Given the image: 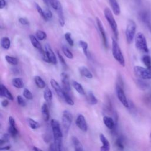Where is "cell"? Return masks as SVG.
Wrapping results in <instances>:
<instances>
[{
	"instance_id": "6da1fadb",
	"label": "cell",
	"mask_w": 151,
	"mask_h": 151,
	"mask_svg": "<svg viewBox=\"0 0 151 151\" xmlns=\"http://www.w3.org/2000/svg\"><path fill=\"white\" fill-rule=\"evenodd\" d=\"M51 127L52 129L54 144L58 151H62V140H63V133L60 127V123L55 119H52L51 121Z\"/></svg>"
},
{
	"instance_id": "7a4b0ae2",
	"label": "cell",
	"mask_w": 151,
	"mask_h": 151,
	"mask_svg": "<svg viewBox=\"0 0 151 151\" xmlns=\"http://www.w3.org/2000/svg\"><path fill=\"white\" fill-rule=\"evenodd\" d=\"M134 43L136 48L143 53H147L149 48L147 40L145 35L142 32H137L134 37Z\"/></svg>"
},
{
	"instance_id": "3957f363",
	"label": "cell",
	"mask_w": 151,
	"mask_h": 151,
	"mask_svg": "<svg viewBox=\"0 0 151 151\" xmlns=\"http://www.w3.org/2000/svg\"><path fill=\"white\" fill-rule=\"evenodd\" d=\"M112 54L114 59L123 67L125 65V60L121 49L116 41V40L112 38Z\"/></svg>"
},
{
	"instance_id": "277c9868",
	"label": "cell",
	"mask_w": 151,
	"mask_h": 151,
	"mask_svg": "<svg viewBox=\"0 0 151 151\" xmlns=\"http://www.w3.org/2000/svg\"><path fill=\"white\" fill-rule=\"evenodd\" d=\"M104 14L105 16V18L107 22H109L111 30L113 31V32L114 35V37L116 38V40H117L118 38V35H119V32H118V29H117V25L116 23V21L113 17V15L112 14V12L111 10L106 7L104 10Z\"/></svg>"
},
{
	"instance_id": "5b68a950",
	"label": "cell",
	"mask_w": 151,
	"mask_h": 151,
	"mask_svg": "<svg viewBox=\"0 0 151 151\" xmlns=\"http://www.w3.org/2000/svg\"><path fill=\"white\" fill-rule=\"evenodd\" d=\"M134 75L141 80H150L151 79V66L149 67H143L136 65L133 68Z\"/></svg>"
},
{
	"instance_id": "8992f818",
	"label": "cell",
	"mask_w": 151,
	"mask_h": 151,
	"mask_svg": "<svg viewBox=\"0 0 151 151\" xmlns=\"http://www.w3.org/2000/svg\"><path fill=\"white\" fill-rule=\"evenodd\" d=\"M136 29V23L134 22V21L132 19H129L127 21L126 28L125 31L126 41L129 44H131L133 42L135 37Z\"/></svg>"
},
{
	"instance_id": "52a82bcc",
	"label": "cell",
	"mask_w": 151,
	"mask_h": 151,
	"mask_svg": "<svg viewBox=\"0 0 151 151\" xmlns=\"http://www.w3.org/2000/svg\"><path fill=\"white\" fill-rule=\"evenodd\" d=\"M73 115L70 111L67 110L63 111L61 119V124L63 130L65 133H68L70 129L73 122Z\"/></svg>"
},
{
	"instance_id": "ba28073f",
	"label": "cell",
	"mask_w": 151,
	"mask_h": 151,
	"mask_svg": "<svg viewBox=\"0 0 151 151\" xmlns=\"http://www.w3.org/2000/svg\"><path fill=\"white\" fill-rule=\"evenodd\" d=\"M43 60L49 63H52L53 64H57V57L52 50L51 46L48 44H46L45 45V50L44 52L42 54Z\"/></svg>"
},
{
	"instance_id": "9c48e42d",
	"label": "cell",
	"mask_w": 151,
	"mask_h": 151,
	"mask_svg": "<svg viewBox=\"0 0 151 151\" xmlns=\"http://www.w3.org/2000/svg\"><path fill=\"white\" fill-rule=\"evenodd\" d=\"M116 95L119 100V101L121 102V103L126 108L129 107V103L127 99V97L126 96V94L124 93L123 88L122 86L116 84Z\"/></svg>"
},
{
	"instance_id": "30bf717a",
	"label": "cell",
	"mask_w": 151,
	"mask_h": 151,
	"mask_svg": "<svg viewBox=\"0 0 151 151\" xmlns=\"http://www.w3.org/2000/svg\"><path fill=\"white\" fill-rule=\"evenodd\" d=\"M141 21L146 25L151 32V12L148 11H141L139 14Z\"/></svg>"
},
{
	"instance_id": "8fae6325",
	"label": "cell",
	"mask_w": 151,
	"mask_h": 151,
	"mask_svg": "<svg viewBox=\"0 0 151 151\" xmlns=\"http://www.w3.org/2000/svg\"><path fill=\"white\" fill-rule=\"evenodd\" d=\"M44 3L48 5L51 6L55 11H57V14L63 12V7L58 0H43Z\"/></svg>"
},
{
	"instance_id": "7c38bea8",
	"label": "cell",
	"mask_w": 151,
	"mask_h": 151,
	"mask_svg": "<svg viewBox=\"0 0 151 151\" xmlns=\"http://www.w3.org/2000/svg\"><path fill=\"white\" fill-rule=\"evenodd\" d=\"M76 124L77 126L83 132H87L88 126L86 120L83 115L79 114L76 120Z\"/></svg>"
},
{
	"instance_id": "4fadbf2b",
	"label": "cell",
	"mask_w": 151,
	"mask_h": 151,
	"mask_svg": "<svg viewBox=\"0 0 151 151\" xmlns=\"http://www.w3.org/2000/svg\"><path fill=\"white\" fill-rule=\"evenodd\" d=\"M96 22H97V25L99 29V31L100 33L101 38H102V41H103V43L104 46L106 48L108 47V43H107V37H106V34L104 31V29L103 28V24L100 21V19L96 17Z\"/></svg>"
},
{
	"instance_id": "5bb4252c",
	"label": "cell",
	"mask_w": 151,
	"mask_h": 151,
	"mask_svg": "<svg viewBox=\"0 0 151 151\" xmlns=\"http://www.w3.org/2000/svg\"><path fill=\"white\" fill-rule=\"evenodd\" d=\"M8 123H9L8 132L9 133V134L11 136L15 137L17 135L18 133V130L17 128V125H16V123H15V121L12 116L9 117Z\"/></svg>"
},
{
	"instance_id": "9a60e30c",
	"label": "cell",
	"mask_w": 151,
	"mask_h": 151,
	"mask_svg": "<svg viewBox=\"0 0 151 151\" xmlns=\"http://www.w3.org/2000/svg\"><path fill=\"white\" fill-rule=\"evenodd\" d=\"M50 84L51 87L53 88L57 94L60 97L63 99V95H64V90L63 88L60 86V85L58 84V83L54 79H51L50 80Z\"/></svg>"
},
{
	"instance_id": "2e32d148",
	"label": "cell",
	"mask_w": 151,
	"mask_h": 151,
	"mask_svg": "<svg viewBox=\"0 0 151 151\" xmlns=\"http://www.w3.org/2000/svg\"><path fill=\"white\" fill-rule=\"evenodd\" d=\"M61 82H62V87L64 91L67 93H69L71 90L70 84L69 81L68 76L67 74L65 73H63L61 74Z\"/></svg>"
},
{
	"instance_id": "e0dca14e",
	"label": "cell",
	"mask_w": 151,
	"mask_h": 151,
	"mask_svg": "<svg viewBox=\"0 0 151 151\" xmlns=\"http://www.w3.org/2000/svg\"><path fill=\"white\" fill-rule=\"evenodd\" d=\"M99 137H100V140L102 143V145L100 147V151H110V145L107 139L102 133L100 134Z\"/></svg>"
},
{
	"instance_id": "ac0fdd59",
	"label": "cell",
	"mask_w": 151,
	"mask_h": 151,
	"mask_svg": "<svg viewBox=\"0 0 151 151\" xmlns=\"http://www.w3.org/2000/svg\"><path fill=\"white\" fill-rule=\"evenodd\" d=\"M0 96L6 98L9 100H13L14 97L8 89L3 84H0Z\"/></svg>"
},
{
	"instance_id": "d6986e66",
	"label": "cell",
	"mask_w": 151,
	"mask_h": 151,
	"mask_svg": "<svg viewBox=\"0 0 151 151\" xmlns=\"http://www.w3.org/2000/svg\"><path fill=\"white\" fill-rule=\"evenodd\" d=\"M29 39L32 45L42 54L44 52V50L42 49V47L37 37L33 35H30Z\"/></svg>"
},
{
	"instance_id": "ffe728a7",
	"label": "cell",
	"mask_w": 151,
	"mask_h": 151,
	"mask_svg": "<svg viewBox=\"0 0 151 151\" xmlns=\"http://www.w3.org/2000/svg\"><path fill=\"white\" fill-rule=\"evenodd\" d=\"M103 123L105 124V126L109 129L113 130L115 127V122L111 117H110L109 116H105L103 118Z\"/></svg>"
},
{
	"instance_id": "44dd1931",
	"label": "cell",
	"mask_w": 151,
	"mask_h": 151,
	"mask_svg": "<svg viewBox=\"0 0 151 151\" xmlns=\"http://www.w3.org/2000/svg\"><path fill=\"white\" fill-rule=\"evenodd\" d=\"M109 1L113 13L116 15H119L121 11H120L119 4L117 2V0H109Z\"/></svg>"
},
{
	"instance_id": "7402d4cb",
	"label": "cell",
	"mask_w": 151,
	"mask_h": 151,
	"mask_svg": "<svg viewBox=\"0 0 151 151\" xmlns=\"http://www.w3.org/2000/svg\"><path fill=\"white\" fill-rule=\"evenodd\" d=\"M41 113L44 120L48 122L50 119V111L48 105L46 103H44L41 106Z\"/></svg>"
},
{
	"instance_id": "603a6c76",
	"label": "cell",
	"mask_w": 151,
	"mask_h": 151,
	"mask_svg": "<svg viewBox=\"0 0 151 151\" xmlns=\"http://www.w3.org/2000/svg\"><path fill=\"white\" fill-rule=\"evenodd\" d=\"M86 100L87 103L90 105H95L98 103V100L91 91H88L86 94Z\"/></svg>"
},
{
	"instance_id": "cb8c5ba5",
	"label": "cell",
	"mask_w": 151,
	"mask_h": 151,
	"mask_svg": "<svg viewBox=\"0 0 151 151\" xmlns=\"http://www.w3.org/2000/svg\"><path fill=\"white\" fill-rule=\"evenodd\" d=\"M72 142L73 143L74 151H83V145L81 142L79 140V139L77 137L73 136Z\"/></svg>"
},
{
	"instance_id": "d4e9b609",
	"label": "cell",
	"mask_w": 151,
	"mask_h": 151,
	"mask_svg": "<svg viewBox=\"0 0 151 151\" xmlns=\"http://www.w3.org/2000/svg\"><path fill=\"white\" fill-rule=\"evenodd\" d=\"M79 71L80 73L84 77L87 78H93V74L90 71V70L85 66H81L79 68Z\"/></svg>"
},
{
	"instance_id": "484cf974",
	"label": "cell",
	"mask_w": 151,
	"mask_h": 151,
	"mask_svg": "<svg viewBox=\"0 0 151 151\" xmlns=\"http://www.w3.org/2000/svg\"><path fill=\"white\" fill-rule=\"evenodd\" d=\"M34 82H35L36 86L39 88L42 89V88H45L46 86V84H45V81L39 76H36L34 77Z\"/></svg>"
},
{
	"instance_id": "4316f807",
	"label": "cell",
	"mask_w": 151,
	"mask_h": 151,
	"mask_svg": "<svg viewBox=\"0 0 151 151\" xmlns=\"http://www.w3.org/2000/svg\"><path fill=\"white\" fill-rule=\"evenodd\" d=\"M72 85L74 87V88L81 95H84L85 91L84 90L81 84H80L78 82L76 81H72Z\"/></svg>"
},
{
	"instance_id": "83f0119b",
	"label": "cell",
	"mask_w": 151,
	"mask_h": 151,
	"mask_svg": "<svg viewBox=\"0 0 151 151\" xmlns=\"http://www.w3.org/2000/svg\"><path fill=\"white\" fill-rule=\"evenodd\" d=\"M1 45L5 50H8L11 46L10 39L7 37H4L1 40Z\"/></svg>"
},
{
	"instance_id": "f1b7e54d",
	"label": "cell",
	"mask_w": 151,
	"mask_h": 151,
	"mask_svg": "<svg viewBox=\"0 0 151 151\" xmlns=\"http://www.w3.org/2000/svg\"><path fill=\"white\" fill-rule=\"evenodd\" d=\"M12 84L17 88H22L24 87V82L20 78H14L12 80Z\"/></svg>"
},
{
	"instance_id": "f546056e",
	"label": "cell",
	"mask_w": 151,
	"mask_h": 151,
	"mask_svg": "<svg viewBox=\"0 0 151 151\" xmlns=\"http://www.w3.org/2000/svg\"><path fill=\"white\" fill-rule=\"evenodd\" d=\"M44 98L47 103H50L52 99V94L51 90L47 87L44 91Z\"/></svg>"
},
{
	"instance_id": "4dcf8cb0",
	"label": "cell",
	"mask_w": 151,
	"mask_h": 151,
	"mask_svg": "<svg viewBox=\"0 0 151 151\" xmlns=\"http://www.w3.org/2000/svg\"><path fill=\"white\" fill-rule=\"evenodd\" d=\"M78 44H79V45L81 47L84 55L86 57H88V50H87V49H88L87 43L86 42L83 41V40H80V41H79Z\"/></svg>"
},
{
	"instance_id": "1f68e13d",
	"label": "cell",
	"mask_w": 151,
	"mask_h": 151,
	"mask_svg": "<svg viewBox=\"0 0 151 151\" xmlns=\"http://www.w3.org/2000/svg\"><path fill=\"white\" fill-rule=\"evenodd\" d=\"M28 123L29 127L32 129H37L39 128L40 126V124L38 122H36L35 120H34L31 118H28Z\"/></svg>"
},
{
	"instance_id": "d6a6232c",
	"label": "cell",
	"mask_w": 151,
	"mask_h": 151,
	"mask_svg": "<svg viewBox=\"0 0 151 151\" xmlns=\"http://www.w3.org/2000/svg\"><path fill=\"white\" fill-rule=\"evenodd\" d=\"M62 51L63 52V54L65 55V56L66 57H67L69 59H73V53L70 51V50L68 49V48L65 46V45H63L62 47Z\"/></svg>"
},
{
	"instance_id": "836d02e7",
	"label": "cell",
	"mask_w": 151,
	"mask_h": 151,
	"mask_svg": "<svg viewBox=\"0 0 151 151\" xmlns=\"http://www.w3.org/2000/svg\"><path fill=\"white\" fill-rule=\"evenodd\" d=\"M63 99L70 106H73L74 104V102L73 100V99H71V97L70 96L69 94L65 91H64Z\"/></svg>"
},
{
	"instance_id": "e575fe53",
	"label": "cell",
	"mask_w": 151,
	"mask_h": 151,
	"mask_svg": "<svg viewBox=\"0 0 151 151\" xmlns=\"http://www.w3.org/2000/svg\"><path fill=\"white\" fill-rule=\"evenodd\" d=\"M142 61L146 67H149L151 66V58L149 55H143L142 58Z\"/></svg>"
},
{
	"instance_id": "d590c367",
	"label": "cell",
	"mask_w": 151,
	"mask_h": 151,
	"mask_svg": "<svg viewBox=\"0 0 151 151\" xmlns=\"http://www.w3.org/2000/svg\"><path fill=\"white\" fill-rule=\"evenodd\" d=\"M5 60L6 61L10 64L13 65H16L18 63V60L16 57L9 56V55H6L5 56Z\"/></svg>"
},
{
	"instance_id": "8d00e7d4",
	"label": "cell",
	"mask_w": 151,
	"mask_h": 151,
	"mask_svg": "<svg viewBox=\"0 0 151 151\" xmlns=\"http://www.w3.org/2000/svg\"><path fill=\"white\" fill-rule=\"evenodd\" d=\"M35 37L38 40H44L47 38V34L43 31L37 30L35 32Z\"/></svg>"
},
{
	"instance_id": "74e56055",
	"label": "cell",
	"mask_w": 151,
	"mask_h": 151,
	"mask_svg": "<svg viewBox=\"0 0 151 151\" xmlns=\"http://www.w3.org/2000/svg\"><path fill=\"white\" fill-rule=\"evenodd\" d=\"M22 94H23V96L27 100H32L33 99V95L32 93L26 88L24 89Z\"/></svg>"
},
{
	"instance_id": "f35d334b",
	"label": "cell",
	"mask_w": 151,
	"mask_h": 151,
	"mask_svg": "<svg viewBox=\"0 0 151 151\" xmlns=\"http://www.w3.org/2000/svg\"><path fill=\"white\" fill-rule=\"evenodd\" d=\"M116 146L120 150H123L124 149V142L123 139L121 137H119L116 140Z\"/></svg>"
},
{
	"instance_id": "ab89813d",
	"label": "cell",
	"mask_w": 151,
	"mask_h": 151,
	"mask_svg": "<svg viewBox=\"0 0 151 151\" xmlns=\"http://www.w3.org/2000/svg\"><path fill=\"white\" fill-rule=\"evenodd\" d=\"M64 38L65 39V40L67 41V42H68V44L70 45V46H73L74 45V41L73 40L71 37V34L70 32H66L64 34Z\"/></svg>"
},
{
	"instance_id": "60d3db41",
	"label": "cell",
	"mask_w": 151,
	"mask_h": 151,
	"mask_svg": "<svg viewBox=\"0 0 151 151\" xmlns=\"http://www.w3.org/2000/svg\"><path fill=\"white\" fill-rule=\"evenodd\" d=\"M9 140V135L7 133H5L1 137V140H0V145L1 146H2L4 144L8 143Z\"/></svg>"
},
{
	"instance_id": "b9f144b4",
	"label": "cell",
	"mask_w": 151,
	"mask_h": 151,
	"mask_svg": "<svg viewBox=\"0 0 151 151\" xmlns=\"http://www.w3.org/2000/svg\"><path fill=\"white\" fill-rule=\"evenodd\" d=\"M35 8H36V9L37 11V12L39 13V14L40 15V16L45 20V21H47V18L45 16V14H44V11L42 10V9L41 8V6L37 4H35Z\"/></svg>"
},
{
	"instance_id": "7bdbcfd3",
	"label": "cell",
	"mask_w": 151,
	"mask_h": 151,
	"mask_svg": "<svg viewBox=\"0 0 151 151\" xmlns=\"http://www.w3.org/2000/svg\"><path fill=\"white\" fill-rule=\"evenodd\" d=\"M138 86L142 88V89H146L148 87V84L146 83V82L144 80H141V79H139L137 81Z\"/></svg>"
},
{
	"instance_id": "ee69618b",
	"label": "cell",
	"mask_w": 151,
	"mask_h": 151,
	"mask_svg": "<svg viewBox=\"0 0 151 151\" xmlns=\"http://www.w3.org/2000/svg\"><path fill=\"white\" fill-rule=\"evenodd\" d=\"M17 103L18 105H19L20 106L22 107H24L26 106V102L25 101V100L23 99V97L20 96L18 95L17 97Z\"/></svg>"
},
{
	"instance_id": "f6af8a7d",
	"label": "cell",
	"mask_w": 151,
	"mask_h": 151,
	"mask_svg": "<svg viewBox=\"0 0 151 151\" xmlns=\"http://www.w3.org/2000/svg\"><path fill=\"white\" fill-rule=\"evenodd\" d=\"M57 54L58 58V59L60 60V62L63 65V66L65 67H67V64H66V63L65 61V60L64 59L63 57L61 55V54L60 53V52L58 51H57Z\"/></svg>"
},
{
	"instance_id": "bcb514c9",
	"label": "cell",
	"mask_w": 151,
	"mask_h": 151,
	"mask_svg": "<svg viewBox=\"0 0 151 151\" xmlns=\"http://www.w3.org/2000/svg\"><path fill=\"white\" fill-rule=\"evenodd\" d=\"M44 14H45V16L47 21L48 19H50L52 18V14L51 11L49 9H46L44 11Z\"/></svg>"
},
{
	"instance_id": "7dc6e473",
	"label": "cell",
	"mask_w": 151,
	"mask_h": 151,
	"mask_svg": "<svg viewBox=\"0 0 151 151\" xmlns=\"http://www.w3.org/2000/svg\"><path fill=\"white\" fill-rule=\"evenodd\" d=\"M18 21H19V22L23 25H29V24L28 20L25 18L21 17L19 18Z\"/></svg>"
},
{
	"instance_id": "c3c4849f",
	"label": "cell",
	"mask_w": 151,
	"mask_h": 151,
	"mask_svg": "<svg viewBox=\"0 0 151 151\" xmlns=\"http://www.w3.org/2000/svg\"><path fill=\"white\" fill-rule=\"evenodd\" d=\"M48 151H58L57 147H56V146L55 145L54 143H51L50 146H49V148H48Z\"/></svg>"
},
{
	"instance_id": "681fc988",
	"label": "cell",
	"mask_w": 151,
	"mask_h": 151,
	"mask_svg": "<svg viewBox=\"0 0 151 151\" xmlns=\"http://www.w3.org/2000/svg\"><path fill=\"white\" fill-rule=\"evenodd\" d=\"M9 104V101L8 100L6 99H5V100H3L2 101H1V105L3 107H6V106H8Z\"/></svg>"
},
{
	"instance_id": "f907efd6",
	"label": "cell",
	"mask_w": 151,
	"mask_h": 151,
	"mask_svg": "<svg viewBox=\"0 0 151 151\" xmlns=\"http://www.w3.org/2000/svg\"><path fill=\"white\" fill-rule=\"evenodd\" d=\"M6 2L5 0H0V9H3L6 6Z\"/></svg>"
},
{
	"instance_id": "816d5d0a",
	"label": "cell",
	"mask_w": 151,
	"mask_h": 151,
	"mask_svg": "<svg viewBox=\"0 0 151 151\" xmlns=\"http://www.w3.org/2000/svg\"><path fill=\"white\" fill-rule=\"evenodd\" d=\"M10 148H11V146H5V147H1V148H0V150H8L10 149Z\"/></svg>"
},
{
	"instance_id": "f5cc1de1",
	"label": "cell",
	"mask_w": 151,
	"mask_h": 151,
	"mask_svg": "<svg viewBox=\"0 0 151 151\" xmlns=\"http://www.w3.org/2000/svg\"><path fill=\"white\" fill-rule=\"evenodd\" d=\"M32 149H33L34 151H42L41 149H40V148H38V147H37L36 146H33Z\"/></svg>"
},
{
	"instance_id": "db71d44e",
	"label": "cell",
	"mask_w": 151,
	"mask_h": 151,
	"mask_svg": "<svg viewBox=\"0 0 151 151\" xmlns=\"http://www.w3.org/2000/svg\"><path fill=\"white\" fill-rule=\"evenodd\" d=\"M149 142H150V143L151 145V132H150V135H149Z\"/></svg>"
}]
</instances>
